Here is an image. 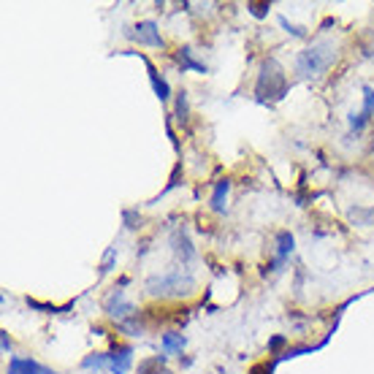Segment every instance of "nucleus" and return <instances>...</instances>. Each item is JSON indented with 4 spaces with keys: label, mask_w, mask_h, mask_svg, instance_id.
<instances>
[{
    "label": "nucleus",
    "mask_w": 374,
    "mask_h": 374,
    "mask_svg": "<svg viewBox=\"0 0 374 374\" xmlns=\"http://www.w3.org/2000/svg\"><path fill=\"white\" fill-rule=\"evenodd\" d=\"M288 93V76H285V68L268 57L261 66V74H258V81H255V98L261 103H274V101H282Z\"/></svg>",
    "instance_id": "f257e3e1"
},
{
    "label": "nucleus",
    "mask_w": 374,
    "mask_h": 374,
    "mask_svg": "<svg viewBox=\"0 0 374 374\" xmlns=\"http://www.w3.org/2000/svg\"><path fill=\"white\" fill-rule=\"evenodd\" d=\"M334 60H336L334 41H320V44L309 46L304 52H298V57H295V74L304 76V79H315V76L325 74Z\"/></svg>",
    "instance_id": "f03ea898"
},
{
    "label": "nucleus",
    "mask_w": 374,
    "mask_h": 374,
    "mask_svg": "<svg viewBox=\"0 0 374 374\" xmlns=\"http://www.w3.org/2000/svg\"><path fill=\"white\" fill-rule=\"evenodd\" d=\"M196 288V277L190 271H168V274H155L147 280V293L149 295H187Z\"/></svg>",
    "instance_id": "7ed1b4c3"
},
{
    "label": "nucleus",
    "mask_w": 374,
    "mask_h": 374,
    "mask_svg": "<svg viewBox=\"0 0 374 374\" xmlns=\"http://www.w3.org/2000/svg\"><path fill=\"white\" fill-rule=\"evenodd\" d=\"M103 312H106L111 320H117V323L131 320V318L138 315V312H136V304L125 298V290H120V288H114V290L108 293V298L103 301Z\"/></svg>",
    "instance_id": "20e7f679"
},
{
    "label": "nucleus",
    "mask_w": 374,
    "mask_h": 374,
    "mask_svg": "<svg viewBox=\"0 0 374 374\" xmlns=\"http://www.w3.org/2000/svg\"><path fill=\"white\" fill-rule=\"evenodd\" d=\"M6 374H57L54 369L44 366V363L33 361V358H22V355H14L9 358V369Z\"/></svg>",
    "instance_id": "39448f33"
},
{
    "label": "nucleus",
    "mask_w": 374,
    "mask_h": 374,
    "mask_svg": "<svg viewBox=\"0 0 374 374\" xmlns=\"http://www.w3.org/2000/svg\"><path fill=\"white\" fill-rule=\"evenodd\" d=\"M128 36H133V39L138 41V44H144V46H158V49L163 46L161 30H158V25H155L152 19L138 22V25H136V33H128Z\"/></svg>",
    "instance_id": "423d86ee"
},
{
    "label": "nucleus",
    "mask_w": 374,
    "mask_h": 374,
    "mask_svg": "<svg viewBox=\"0 0 374 374\" xmlns=\"http://www.w3.org/2000/svg\"><path fill=\"white\" fill-rule=\"evenodd\" d=\"M295 239L290 231H280L277 233V255H274V263H271V271H282V266L288 263V258L293 255Z\"/></svg>",
    "instance_id": "0eeeda50"
},
{
    "label": "nucleus",
    "mask_w": 374,
    "mask_h": 374,
    "mask_svg": "<svg viewBox=\"0 0 374 374\" xmlns=\"http://www.w3.org/2000/svg\"><path fill=\"white\" fill-rule=\"evenodd\" d=\"M171 244H174V255L179 258V261H182V266H187V263H193V261H196V247H193V241H190V236H187L185 228L174 231Z\"/></svg>",
    "instance_id": "6e6552de"
},
{
    "label": "nucleus",
    "mask_w": 374,
    "mask_h": 374,
    "mask_svg": "<svg viewBox=\"0 0 374 374\" xmlns=\"http://www.w3.org/2000/svg\"><path fill=\"white\" fill-rule=\"evenodd\" d=\"M131 363H133V348H128V345H114V350H111V366H108V372L111 374H128Z\"/></svg>",
    "instance_id": "1a4fd4ad"
},
{
    "label": "nucleus",
    "mask_w": 374,
    "mask_h": 374,
    "mask_svg": "<svg viewBox=\"0 0 374 374\" xmlns=\"http://www.w3.org/2000/svg\"><path fill=\"white\" fill-rule=\"evenodd\" d=\"M147 63V71H149V81H152V90H155V95L161 98V101H168V95H171V87H168V81L163 79L161 74H158V68L152 66L149 60H144Z\"/></svg>",
    "instance_id": "9d476101"
},
{
    "label": "nucleus",
    "mask_w": 374,
    "mask_h": 374,
    "mask_svg": "<svg viewBox=\"0 0 374 374\" xmlns=\"http://www.w3.org/2000/svg\"><path fill=\"white\" fill-rule=\"evenodd\" d=\"M176 60H179L182 71H196V74H206V66H203L201 60H196V54H193V49H190V46H182V49L176 52Z\"/></svg>",
    "instance_id": "9b49d317"
},
{
    "label": "nucleus",
    "mask_w": 374,
    "mask_h": 374,
    "mask_svg": "<svg viewBox=\"0 0 374 374\" xmlns=\"http://www.w3.org/2000/svg\"><path fill=\"white\" fill-rule=\"evenodd\" d=\"M108 366H111V353H90L81 361V369H87V372H101V369H108Z\"/></svg>",
    "instance_id": "f8f14e48"
},
{
    "label": "nucleus",
    "mask_w": 374,
    "mask_h": 374,
    "mask_svg": "<svg viewBox=\"0 0 374 374\" xmlns=\"http://www.w3.org/2000/svg\"><path fill=\"white\" fill-rule=\"evenodd\" d=\"M228 190H231V182H228V179H220V182L214 185V193H212V209L214 212H226Z\"/></svg>",
    "instance_id": "ddd939ff"
},
{
    "label": "nucleus",
    "mask_w": 374,
    "mask_h": 374,
    "mask_svg": "<svg viewBox=\"0 0 374 374\" xmlns=\"http://www.w3.org/2000/svg\"><path fill=\"white\" fill-rule=\"evenodd\" d=\"M185 336L182 334H163V339H161V345H163V355H168V353H176V350H182L185 348Z\"/></svg>",
    "instance_id": "4468645a"
},
{
    "label": "nucleus",
    "mask_w": 374,
    "mask_h": 374,
    "mask_svg": "<svg viewBox=\"0 0 374 374\" xmlns=\"http://www.w3.org/2000/svg\"><path fill=\"white\" fill-rule=\"evenodd\" d=\"M366 125H369V117H366L363 111H358V114L353 111V114H350V133H361Z\"/></svg>",
    "instance_id": "2eb2a0df"
},
{
    "label": "nucleus",
    "mask_w": 374,
    "mask_h": 374,
    "mask_svg": "<svg viewBox=\"0 0 374 374\" xmlns=\"http://www.w3.org/2000/svg\"><path fill=\"white\" fill-rule=\"evenodd\" d=\"M187 114H190V106H187V93H179L176 95V120L185 125Z\"/></svg>",
    "instance_id": "dca6fc26"
},
{
    "label": "nucleus",
    "mask_w": 374,
    "mask_h": 374,
    "mask_svg": "<svg viewBox=\"0 0 374 374\" xmlns=\"http://www.w3.org/2000/svg\"><path fill=\"white\" fill-rule=\"evenodd\" d=\"M114 261H117V244H111L106 253H103V263H101V274H108L114 268Z\"/></svg>",
    "instance_id": "f3484780"
},
{
    "label": "nucleus",
    "mask_w": 374,
    "mask_h": 374,
    "mask_svg": "<svg viewBox=\"0 0 374 374\" xmlns=\"http://www.w3.org/2000/svg\"><path fill=\"white\" fill-rule=\"evenodd\" d=\"M361 111L369 117V120H372V114H374V87H369V84L363 87V108Z\"/></svg>",
    "instance_id": "a211bd4d"
},
{
    "label": "nucleus",
    "mask_w": 374,
    "mask_h": 374,
    "mask_svg": "<svg viewBox=\"0 0 374 374\" xmlns=\"http://www.w3.org/2000/svg\"><path fill=\"white\" fill-rule=\"evenodd\" d=\"M280 25L285 27V33H290L293 39H307V30H304V27H298V25H290V22H288V16H280Z\"/></svg>",
    "instance_id": "6ab92c4d"
},
{
    "label": "nucleus",
    "mask_w": 374,
    "mask_h": 374,
    "mask_svg": "<svg viewBox=\"0 0 374 374\" xmlns=\"http://www.w3.org/2000/svg\"><path fill=\"white\" fill-rule=\"evenodd\" d=\"M247 9H250V14H253L255 19L268 16V3H247Z\"/></svg>",
    "instance_id": "aec40b11"
},
{
    "label": "nucleus",
    "mask_w": 374,
    "mask_h": 374,
    "mask_svg": "<svg viewBox=\"0 0 374 374\" xmlns=\"http://www.w3.org/2000/svg\"><path fill=\"white\" fill-rule=\"evenodd\" d=\"M271 372H274V363L263 361V363H255L253 372H250V374H271Z\"/></svg>",
    "instance_id": "412c9836"
},
{
    "label": "nucleus",
    "mask_w": 374,
    "mask_h": 374,
    "mask_svg": "<svg viewBox=\"0 0 374 374\" xmlns=\"http://www.w3.org/2000/svg\"><path fill=\"white\" fill-rule=\"evenodd\" d=\"M179 171H182V166H176V168H174V174H171V182L166 185V190H163V193H168V190H174V187L179 185Z\"/></svg>",
    "instance_id": "4be33fe9"
},
{
    "label": "nucleus",
    "mask_w": 374,
    "mask_h": 374,
    "mask_svg": "<svg viewBox=\"0 0 374 374\" xmlns=\"http://www.w3.org/2000/svg\"><path fill=\"white\" fill-rule=\"evenodd\" d=\"M285 342H288V339H285V336H274V339H271V342H268V350H280L282 345H285Z\"/></svg>",
    "instance_id": "5701e85b"
},
{
    "label": "nucleus",
    "mask_w": 374,
    "mask_h": 374,
    "mask_svg": "<svg viewBox=\"0 0 374 374\" xmlns=\"http://www.w3.org/2000/svg\"><path fill=\"white\" fill-rule=\"evenodd\" d=\"M125 228H138V223H136V212H125Z\"/></svg>",
    "instance_id": "b1692460"
},
{
    "label": "nucleus",
    "mask_w": 374,
    "mask_h": 374,
    "mask_svg": "<svg viewBox=\"0 0 374 374\" xmlns=\"http://www.w3.org/2000/svg\"><path fill=\"white\" fill-rule=\"evenodd\" d=\"M3 353H6V355H11V339H9V334H6V331H3Z\"/></svg>",
    "instance_id": "393cba45"
}]
</instances>
